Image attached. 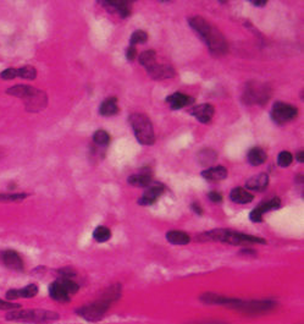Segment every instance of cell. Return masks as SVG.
<instances>
[{"mask_svg":"<svg viewBox=\"0 0 304 324\" xmlns=\"http://www.w3.org/2000/svg\"><path fill=\"white\" fill-rule=\"evenodd\" d=\"M189 26L193 31L201 36L209 48V51L212 55H224L229 50V44L224 34L215 26H212L209 21L203 19L202 16H192L188 19Z\"/></svg>","mask_w":304,"mask_h":324,"instance_id":"cell-1","label":"cell"},{"mask_svg":"<svg viewBox=\"0 0 304 324\" xmlns=\"http://www.w3.org/2000/svg\"><path fill=\"white\" fill-rule=\"evenodd\" d=\"M121 288L115 284V285L110 286L106 290V293L101 296L100 300L94 301L88 305L81 306L80 308L76 310V315L80 316L82 320L87 321V322H98L104 318V316L108 312L109 307L114 301L117 300L120 298Z\"/></svg>","mask_w":304,"mask_h":324,"instance_id":"cell-2","label":"cell"},{"mask_svg":"<svg viewBox=\"0 0 304 324\" xmlns=\"http://www.w3.org/2000/svg\"><path fill=\"white\" fill-rule=\"evenodd\" d=\"M202 241H219L224 244L234 245V246H247L254 244H266V240L253 235L243 234L231 229H215L204 232L199 236Z\"/></svg>","mask_w":304,"mask_h":324,"instance_id":"cell-3","label":"cell"},{"mask_svg":"<svg viewBox=\"0 0 304 324\" xmlns=\"http://www.w3.org/2000/svg\"><path fill=\"white\" fill-rule=\"evenodd\" d=\"M6 320L16 323H31V324H48L60 320V316L56 312L48 310H20L16 312L10 311L6 315Z\"/></svg>","mask_w":304,"mask_h":324,"instance_id":"cell-4","label":"cell"},{"mask_svg":"<svg viewBox=\"0 0 304 324\" xmlns=\"http://www.w3.org/2000/svg\"><path fill=\"white\" fill-rule=\"evenodd\" d=\"M130 124L135 132V137L143 146H152L155 141L154 128L150 119L145 114H131Z\"/></svg>","mask_w":304,"mask_h":324,"instance_id":"cell-5","label":"cell"},{"mask_svg":"<svg viewBox=\"0 0 304 324\" xmlns=\"http://www.w3.org/2000/svg\"><path fill=\"white\" fill-rule=\"evenodd\" d=\"M270 97V88L265 85H261L258 82H252L246 86V90L243 93V102L247 104H263Z\"/></svg>","mask_w":304,"mask_h":324,"instance_id":"cell-6","label":"cell"},{"mask_svg":"<svg viewBox=\"0 0 304 324\" xmlns=\"http://www.w3.org/2000/svg\"><path fill=\"white\" fill-rule=\"evenodd\" d=\"M297 115L298 109L288 103L276 102L271 108V119L278 125H283L288 121H292L297 118Z\"/></svg>","mask_w":304,"mask_h":324,"instance_id":"cell-7","label":"cell"},{"mask_svg":"<svg viewBox=\"0 0 304 324\" xmlns=\"http://www.w3.org/2000/svg\"><path fill=\"white\" fill-rule=\"evenodd\" d=\"M201 301L203 303L207 305H216V306H225V307L230 308H236L239 310L243 303V301L239 299L234 298H227V296L219 295V294H212V293H205L201 296Z\"/></svg>","mask_w":304,"mask_h":324,"instance_id":"cell-8","label":"cell"},{"mask_svg":"<svg viewBox=\"0 0 304 324\" xmlns=\"http://www.w3.org/2000/svg\"><path fill=\"white\" fill-rule=\"evenodd\" d=\"M22 100H24V104H26V108L28 111L42 110V109L46 108L47 102H48L46 93L36 90L33 87L29 88L28 93Z\"/></svg>","mask_w":304,"mask_h":324,"instance_id":"cell-9","label":"cell"},{"mask_svg":"<svg viewBox=\"0 0 304 324\" xmlns=\"http://www.w3.org/2000/svg\"><path fill=\"white\" fill-rule=\"evenodd\" d=\"M281 207V199L279 197H274V199H269V201L261 202L259 206H257L253 211L249 213V219L253 223H261L263 222V216L269 211L273 209H278Z\"/></svg>","mask_w":304,"mask_h":324,"instance_id":"cell-10","label":"cell"},{"mask_svg":"<svg viewBox=\"0 0 304 324\" xmlns=\"http://www.w3.org/2000/svg\"><path fill=\"white\" fill-rule=\"evenodd\" d=\"M164 191L165 186L162 182L153 181L149 186L145 187L144 194L138 199V204H140V206H152V204L162 196Z\"/></svg>","mask_w":304,"mask_h":324,"instance_id":"cell-11","label":"cell"},{"mask_svg":"<svg viewBox=\"0 0 304 324\" xmlns=\"http://www.w3.org/2000/svg\"><path fill=\"white\" fill-rule=\"evenodd\" d=\"M99 4L104 5L108 11L113 12V14H117L121 19H126L131 15V11H132V4L133 1H130V0H109V1H99Z\"/></svg>","mask_w":304,"mask_h":324,"instance_id":"cell-12","label":"cell"},{"mask_svg":"<svg viewBox=\"0 0 304 324\" xmlns=\"http://www.w3.org/2000/svg\"><path fill=\"white\" fill-rule=\"evenodd\" d=\"M147 73L149 74V76L153 78V80H157V81L172 78L175 75H176V73H175L172 66L164 65V64H158V63H155L154 65L148 68Z\"/></svg>","mask_w":304,"mask_h":324,"instance_id":"cell-13","label":"cell"},{"mask_svg":"<svg viewBox=\"0 0 304 324\" xmlns=\"http://www.w3.org/2000/svg\"><path fill=\"white\" fill-rule=\"evenodd\" d=\"M194 102H196V100H194L193 97L184 95V93L181 92L172 93V95H170L169 97L165 100V103L169 104V107L171 108L172 110H180V109L194 104Z\"/></svg>","mask_w":304,"mask_h":324,"instance_id":"cell-14","label":"cell"},{"mask_svg":"<svg viewBox=\"0 0 304 324\" xmlns=\"http://www.w3.org/2000/svg\"><path fill=\"white\" fill-rule=\"evenodd\" d=\"M275 307V302L271 301H243L239 311L248 313H263Z\"/></svg>","mask_w":304,"mask_h":324,"instance_id":"cell-15","label":"cell"},{"mask_svg":"<svg viewBox=\"0 0 304 324\" xmlns=\"http://www.w3.org/2000/svg\"><path fill=\"white\" fill-rule=\"evenodd\" d=\"M1 261L7 268L12 269V271L21 272L24 268L23 259L21 258V256L16 251H12V249H7V251L2 252Z\"/></svg>","mask_w":304,"mask_h":324,"instance_id":"cell-16","label":"cell"},{"mask_svg":"<svg viewBox=\"0 0 304 324\" xmlns=\"http://www.w3.org/2000/svg\"><path fill=\"white\" fill-rule=\"evenodd\" d=\"M189 113L202 124H208L211 121L212 115L215 113V109L209 103L199 105H193V108L189 109Z\"/></svg>","mask_w":304,"mask_h":324,"instance_id":"cell-17","label":"cell"},{"mask_svg":"<svg viewBox=\"0 0 304 324\" xmlns=\"http://www.w3.org/2000/svg\"><path fill=\"white\" fill-rule=\"evenodd\" d=\"M38 294V286L36 284H29L22 289H11L6 293V299L9 301L17 299H31Z\"/></svg>","mask_w":304,"mask_h":324,"instance_id":"cell-18","label":"cell"},{"mask_svg":"<svg viewBox=\"0 0 304 324\" xmlns=\"http://www.w3.org/2000/svg\"><path fill=\"white\" fill-rule=\"evenodd\" d=\"M49 295H50V298L54 301H58L60 303L69 302L71 299V296L69 295V293L64 288L63 284L60 283V280H55L54 283L50 284V286H49Z\"/></svg>","mask_w":304,"mask_h":324,"instance_id":"cell-19","label":"cell"},{"mask_svg":"<svg viewBox=\"0 0 304 324\" xmlns=\"http://www.w3.org/2000/svg\"><path fill=\"white\" fill-rule=\"evenodd\" d=\"M268 185L269 176L265 173H260V174L251 177V179L246 182V189L251 190V191H264V190H266Z\"/></svg>","mask_w":304,"mask_h":324,"instance_id":"cell-20","label":"cell"},{"mask_svg":"<svg viewBox=\"0 0 304 324\" xmlns=\"http://www.w3.org/2000/svg\"><path fill=\"white\" fill-rule=\"evenodd\" d=\"M127 182L135 187H148L153 182V175L150 172L133 174L128 177Z\"/></svg>","mask_w":304,"mask_h":324,"instance_id":"cell-21","label":"cell"},{"mask_svg":"<svg viewBox=\"0 0 304 324\" xmlns=\"http://www.w3.org/2000/svg\"><path fill=\"white\" fill-rule=\"evenodd\" d=\"M166 240L171 245H177V246H185L191 242L189 235L181 230H170L169 232H166Z\"/></svg>","mask_w":304,"mask_h":324,"instance_id":"cell-22","label":"cell"},{"mask_svg":"<svg viewBox=\"0 0 304 324\" xmlns=\"http://www.w3.org/2000/svg\"><path fill=\"white\" fill-rule=\"evenodd\" d=\"M253 195L247 191V190H244L243 187H236L230 194V199L238 204H247L253 201Z\"/></svg>","mask_w":304,"mask_h":324,"instance_id":"cell-23","label":"cell"},{"mask_svg":"<svg viewBox=\"0 0 304 324\" xmlns=\"http://www.w3.org/2000/svg\"><path fill=\"white\" fill-rule=\"evenodd\" d=\"M202 176L209 181H219L227 177V169L225 167H212L205 169L202 173Z\"/></svg>","mask_w":304,"mask_h":324,"instance_id":"cell-24","label":"cell"},{"mask_svg":"<svg viewBox=\"0 0 304 324\" xmlns=\"http://www.w3.org/2000/svg\"><path fill=\"white\" fill-rule=\"evenodd\" d=\"M99 113L101 116H113L118 113L117 98L110 97L104 100L99 107Z\"/></svg>","mask_w":304,"mask_h":324,"instance_id":"cell-25","label":"cell"},{"mask_svg":"<svg viewBox=\"0 0 304 324\" xmlns=\"http://www.w3.org/2000/svg\"><path fill=\"white\" fill-rule=\"evenodd\" d=\"M247 158H248V162L251 163L252 165L258 167V165L263 164L268 157H266V153L263 148L254 147L249 150L248 154H247Z\"/></svg>","mask_w":304,"mask_h":324,"instance_id":"cell-26","label":"cell"},{"mask_svg":"<svg viewBox=\"0 0 304 324\" xmlns=\"http://www.w3.org/2000/svg\"><path fill=\"white\" fill-rule=\"evenodd\" d=\"M138 61H140V65L144 66L145 69L150 68V66H153L157 63V53H155L154 50L143 51V53H140V56H138Z\"/></svg>","mask_w":304,"mask_h":324,"instance_id":"cell-27","label":"cell"},{"mask_svg":"<svg viewBox=\"0 0 304 324\" xmlns=\"http://www.w3.org/2000/svg\"><path fill=\"white\" fill-rule=\"evenodd\" d=\"M217 155H216V152L212 150H209V148H207V150H203L199 152L198 154V160L199 163H201L202 165H211L214 164V162L216 160Z\"/></svg>","mask_w":304,"mask_h":324,"instance_id":"cell-28","label":"cell"},{"mask_svg":"<svg viewBox=\"0 0 304 324\" xmlns=\"http://www.w3.org/2000/svg\"><path fill=\"white\" fill-rule=\"evenodd\" d=\"M110 237H111L110 229H108L106 226H103V225L95 227L94 231H93V239H94L95 241L100 242V244L110 240Z\"/></svg>","mask_w":304,"mask_h":324,"instance_id":"cell-29","label":"cell"},{"mask_svg":"<svg viewBox=\"0 0 304 324\" xmlns=\"http://www.w3.org/2000/svg\"><path fill=\"white\" fill-rule=\"evenodd\" d=\"M93 141H94L95 145L105 147V146H108L109 143H110V135H109L106 131L98 130L95 131L94 135H93Z\"/></svg>","mask_w":304,"mask_h":324,"instance_id":"cell-30","label":"cell"},{"mask_svg":"<svg viewBox=\"0 0 304 324\" xmlns=\"http://www.w3.org/2000/svg\"><path fill=\"white\" fill-rule=\"evenodd\" d=\"M17 76L26 78V80H34L37 76V71L33 66L26 65L21 69H17Z\"/></svg>","mask_w":304,"mask_h":324,"instance_id":"cell-31","label":"cell"},{"mask_svg":"<svg viewBox=\"0 0 304 324\" xmlns=\"http://www.w3.org/2000/svg\"><path fill=\"white\" fill-rule=\"evenodd\" d=\"M29 88H31V86H26V85H16L14 86V87L9 88V90L6 91V93H9V95L14 96V97H17V98H23L24 96L28 93Z\"/></svg>","mask_w":304,"mask_h":324,"instance_id":"cell-32","label":"cell"},{"mask_svg":"<svg viewBox=\"0 0 304 324\" xmlns=\"http://www.w3.org/2000/svg\"><path fill=\"white\" fill-rule=\"evenodd\" d=\"M148 41V33L147 32L142 31V29H138V31H135L132 33L130 38V46L135 47L136 44H142L145 43Z\"/></svg>","mask_w":304,"mask_h":324,"instance_id":"cell-33","label":"cell"},{"mask_svg":"<svg viewBox=\"0 0 304 324\" xmlns=\"http://www.w3.org/2000/svg\"><path fill=\"white\" fill-rule=\"evenodd\" d=\"M292 160H293L292 153L288 152V150H282V152H280V154H279L278 157V164L279 167L281 168H287L290 167Z\"/></svg>","mask_w":304,"mask_h":324,"instance_id":"cell-34","label":"cell"},{"mask_svg":"<svg viewBox=\"0 0 304 324\" xmlns=\"http://www.w3.org/2000/svg\"><path fill=\"white\" fill-rule=\"evenodd\" d=\"M28 197V194L21 192V194H0V202H9V201H21Z\"/></svg>","mask_w":304,"mask_h":324,"instance_id":"cell-35","label":"cell"},{"mask_svg":"<svg viewBox=\"0 0 304 324\" xmlns=\"http://www.w3.org/2000/svg\"><path fill=\"white\" fill-rule=\"evenodd\" d=\"M15 77H17V69H6V70H4L0 74V78L5 81L14 80Z\"/></svg>","mask_w":304,"mask_h":324,"instance_id":"cell-36","label":"cell"},{"mask_svg":"<svg viewBox=\"0 0 304 324\" xmlns=\"http://www.w3.org/2000/svg\"><path fill=\"white\" fill-rule=\"evenodd\" d=\"M20 308V303L10 302V301L0 300V311H12Z\"/></svg>","mask_w":304,"mask_h":324,"instance_id":"cell-37","label":"cell"},{"mask_svg":"<svg viewBox=\"0 0 304 324\" xmlns=\"http://www.w3.org/2000/svg\"><path fill=\"white\" fill-rule=\"evenodd\" d=\"M126 59H127L128 61H133L136 60V58H137V49H136V47L133 46H128L127 49H126Z\"/></svg>","mask_w":304,"mask_h":324,"instance_id":"cell-38","label":"cell"},{"mask_svg":"<svg viewBox=\"0 0 304 324\" xmlns=\"http://www.w3.org/2000/svg\"><path fill=\"white\" fill-rule=\"evenodd\" d=\"M208 199H209L212 203H220V202L222 201L221 194H219V192L216 191L209 192V194H208Z\"/></svg>","mask_w":304,"mask_h":324,"instance_id":"cell-39","label":"cell"},{"mask_svg":"<svg viewBox=\"0 0 304 324\" xmlns=\"http://www.w3.org/2000/svg\"><path fill=\"white\" fill-rule=\"evenodd\" d=\"M191 207H192V209H193L194 213H197V214H198V216H202V214H203V209H202V207L199 206L198 203H197V202H193Z\"/></svg>","mask_w":304,"mask_h":324,"instance_id":"cell-40","label":"cell"},{"mask_svg":"<svg viewBox=\"0 0 304 324\" xmlns=\"http://www.w3.org/2000/svg\"><path fill=\"white\" fill-rule=\"evenodd\" d=\"M266 0H252L251 4H253L254 6H258V7H264L266 5Z\"/></svg>","mask_w":304,"mask_h":324,"instance_id":"cell-41","label":"cell"},{"mask_svg":"<svg viewBox=\"0 0 304 324\" xmlns=\"http://www.w3.org/2000/svg\"><path fill=\"white\" fill-rule=\"evenodd\" d=\"M296 158H297L298 162L303 163L304 162V153H303V150H300V152H298L297 154H296Z\"/></svg>","mask_w":304,"mask_h":324,"instance_id":"cell-42","label":"cell"},{"mask_svg":"<svg viewBox=\"0 0 304 324\" xmlns=\"http://www.w3.org/2000/svg\"><path fill=\"white\" fill-rule=\"evenodd\" d=\"M241 253L252 254V256H254V254H256V251H252V249H243V251H241Z\"/></svg>","mask_w":304,"mask_h":324,"instance_id":"cell-43","label":"cell"}]
</instances>
